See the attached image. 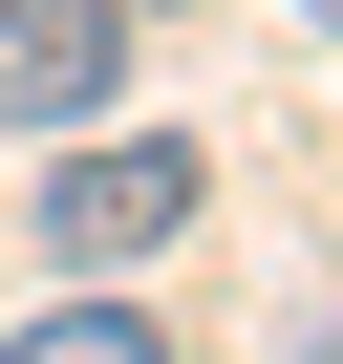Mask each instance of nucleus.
I'll use <instances>...</instances> for the list:
<instances>
[{
    "instance_id": "f257e3e1",
    "label": "nucleus",
    "mask_w": 343,
    "mask_h": 364,
    "mask_svg": "<svg viewBox=\"0 0 343 364\" xmlns=\"http://www.w3.org/2000/svg\"><path fill=\"white\" fill-rule=\"evenodd\" d=\"M194 193H215V171L172 150V129H65V171H43V257H65V279H129V257L194 236Z\"/></svg>"
},
{
    "instance_id": "f03ea898",
    "label": "nucleus",
    "mask_w": 343,
    "mask_h": 364,
    "mask_svg": "<svg viewBox=\"0 0 343 364\" xmlns=\"http://www.w3.org/2000/svg\"><path fill=\"white\" fill-rule=\"evenodd\" d=\"M129 0H0V129H107Z\"/></svg>"
},
{
    "instance_id": "7ed1b4c3",
    "label": "nucleus",
    "mask_w": 343,
    "mask_h": 364,
    "mask_svg": "<svg viewBox=\"0 0 343 364\" xmlns=\"http://www.w3.org/2000/svg\"><path fill=\"white\" fill-rule=\"evenodd\" d=\"M0 364H172V321H150V300H107V279H65V300L0 343Z\"/></svg>"
},
{
    "instance_id": "20e7f679",
    "label": "nucleus",
    "mask_w": 343,
    "mask_h": 364,
    "mask_svg": "<svg viewBox=\"0 0 343 364\" xmlns=\"http://www.w3.org/2000/svg\"><path fill=\"white\" fill-rule=\"evenodd\" d=\"M300 22H322V43H343V0H300Z\"/></svg>"
}]
</instances>
